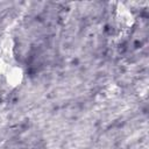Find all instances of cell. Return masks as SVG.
I'll return each mask as SVG.
<instances>
[{
  "mask_svg": "<svg viewBox=\"0 0 149 149\" xmlns=\"http://www.w3.org/2000/svg\"><path fill=\"white\" fill-rule=\"evenodd\" d=\"M0 51H1L0 57L3 58L5 61L8 62V59L12 58V56H13V41H12V38L6 37L2 41L1 47H0Z\"/></svg>",
  "mask_w": 149,
  "mask_h": 149,
  "instance_id": "3957f363",
  "label": "cell"
},
{
  "mask_svg": "<svg viewBox=\"0 0 149 149\" xmlns=\"http://www.w3.org/2000/svg\"><path fill=\"white\" fill-rule=\"evenodd\" d=\"M5 77H6V80H7L8 85L17 86L22 81L23 72H22L21 68H19V66H9V69L7 70Z\"/></svg>",
  "mask_w": 149,
  "mask_h": 149,
  "instance_id": "6da1fadb",
  "label": "cell"
},
{
  "mask_svg": "<svg viewBox=\"0 0 149 149\" xmlns=\"http://www.w3.org/2000/svg\"><path fill=\"white\" fill-rule=\"evenodd\" d=\"M116 21L122 27H130L134 22V17L132 13L121 5L116 10Z\"/></svg>",
  "mask_w": 149,
  "mask_h": 149,
  "instance_id": "7a4b0ae2",
  "label": "cell"
}]
</instances>
